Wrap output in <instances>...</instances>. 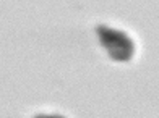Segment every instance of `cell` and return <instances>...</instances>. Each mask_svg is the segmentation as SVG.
Listing matches in <instances>:
<instances>
[{
  "label": "cell",
  "mask_w": 159,
  "mask_h": 118,
  "mask_svg": "<svg viewBox=\"0 0 159 118\" xmlns=\"http://www.w3.org/2000/svg\"><path fill=\"white\" fill-rule=\"evenodd\" d=\"M36 118H63L62 115H38Z\"/></svg>",
  "instance_id": "2"
},
{
  "label": "cell",
  "mask_w": 159,
  "mask_h": 118,
  "mask_svg": "<svg viewBox=\"0 0 159 118\" xmlns=\"http://www.w3.org/2000/svg\"><path fill=\"white\" fill-rule=\"evenodd\" d=\"M99 41L109 57L115 62H128L135 55V44L125 33L112 29L106 24L98 26Z\"/></svg>",
  "instance_id": "1"
}]
</instances>
